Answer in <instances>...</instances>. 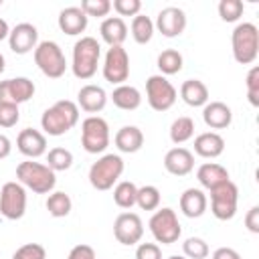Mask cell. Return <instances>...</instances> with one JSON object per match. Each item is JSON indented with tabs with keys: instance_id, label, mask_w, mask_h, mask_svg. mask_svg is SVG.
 Masks as SVG:
<instances>
[{
	"instance_id": "6da1fadb",
	"label": "cell",
	"mask_w": 259,
	"mask_h": 259,
	"mask_svg": "<svg viewBox=\"0 0 259 259\" xmlns=\"http://www.w3.org/2000/svg\"><path fill=\"white\" fill-rule=\"evenodd\" d=\"M79 121V107L69 99H61L49 109H45L40 117V125L49 136H63L73 130Z\"/></svg>"
},
{
	"instance_id": "7a4b0ae2",
	"label": "cell",
	"mask_w": 259,
	"mask_h": 259,
	"mask_svg": "<svg viewBox=\"0 0 259 259\" xmlns=\"http://www.w3.org/2000/svg\"><path fill=\"white\" fill-rule=\"evenodd\" d=\"M101 47L93 36H81L73 47V75L77 79H91L97 71Z\"/></svg>"
},
{
	"instance_id": "3957f363",
	"label": "cell",
	"mask_w": 259,
	"mask_h": 259,
	"mask_svg": "<svg viewBox=\"0 0 259 259\" xmlns=\"http://www.w3.org/2000/svg\"><path fill=\"white\" fill-rule=\"evenodd\" d=\"M233 57L239 65H251L259 55V30L253 22H239L231 34Z\"/></svg>"
},
{
	"instance_id": "277c9868",
	"label": "cell",
	"mask_w": 259,
	"mask_h": 259,
	"mask_svg": "<svg viewBox=\"0 0 259 259\" xmlns=\"http://www.w3.org/2000/svg\"><path fill=\"white\" fill-rule=\"evenodd\" d=\"M16 178L20 180L22 186L30 188L36 194H49L57 184L55 172L47 164L32 162V160L20 162L16 166Z\"/></svg>"
},
{
	"instance_id": "5b68a950",
	"label": "cell",
	"mask_w": 259,
	"mask_h": 259,
	"mask_svg": "<svg viewBox=\"0 0 259 259\" xmlns=\"http://www.w3.org/2000/svg\"><path fill=\"white\" fill-rule=\"evenodd\" d=\"M123 172V160L117 154H105L89 168V182L95 190H109Z\"/></svg>"
},
{
	"instance_id": "8992f818",
	"label": "cell",
	"mask_w": 259,
	"mask_h": 259,
	"mask_svg": "<svg viewBox=\"0 0 259 259\" xmlns=\"http://www.w3.org/2000/svg\"><path fill=\"white\" fill-rule=\"evenodd\" d=\"M34 63L49 79H59L67 71V61L55 40H42L34 49Z\"/></svg>"
},
{
	"instance_id": "52a82bcc",
	"label": "cell",
	"mask_w": 259,
	"mask_h": 259,
	"mask_svg": "<svg viewBox=\"0 0 259 259\" xmlns=\"http://www.w3.org/2000/svg\"><path fill=\"white\" fill-rule=\"evenodd\" d=\"M81 146L89 154H101L109 146V125L99 115H89L81 123Z\"/></svg>"
},
{
	"instance_id": "ba28073f",
	"label": "cell",
	"mask_w": 259,
	"mask_h": 259,
	"mask_svg": "<svg viewBox=\"0 0 259 259\" xmlns=\"http://www.w3.org/2000/svg\"><path fill=\"white\" fill-rule=\"evenodd\" d=\"M239 188L233 180H227L210 190V210L219 221H231L237 214Z\"/></svg>"
},
{
	"instance_id": "9c48e42d",
	"label": "cell",
	"mask_w": 259,
	"mask_h": 259,
	"mask_svg": "<svg viewBox=\"0 0 259 259\" xmlns=\"http://www.w3.org/2000/svg\"><path fill=\"white\" fill-rule=\"evenodd\" d=\"M150 231L154 235V239L162 245H172L180 239V223H178V217L172 208H158L152 219H150Z\"/></svg>"
},
{
	"instance_id": "30bf717a",
	"label": "cell",
	"mask_w": 259,
	"mask_h": 259,
	"mask_svg": "<svg viewBox=\"0 0 259 259\" xmlns=\"http://www.w3.org/2000/svg\"><path fill=\"white\" fill-rule=\"evenodd\" d=\"M146 99L154 111H168L176 101V87L164 75H152L146 81Z\"/></svg>"
},
{
	"instance_id": "8fae6325",
	"label": "cell",
	"mask_w": 259,
	"mask_h": 259,
	"mask_svg": "<svg viewBox=\"0 0 259 259\" xmlns=\"http://www.w3.org/2000/svg\"><path fill=\"white\" fill-rule=\"evenodd\" d=\"M26 210V190L20 182H6L0 190V214L8 221H18Z\"/></svg>"
},
{
	"instance_id": "7c38bea8",
	"label": "cell",
	"mask_w": 259,
	"mask_h": 259,
	"mask_svg": "<svg viewBox=\"0 0 259 259\" xmlns=\"http://www.w3.org/2000/svg\"><path fill=\"white\" fill-rule=\"evenodd\" d=\"M103 77L111 85H123L130 77V57L123 47H109L103 61Z\"/></svg>"
},
{
	"instance_id": "4fadbf2b",
	"label": "cell",
	"mask_w": 259,
	"mask_h": 259,
	"mask_svg": "<svg viewBox=\"0 0 259 259\" xmlns=\"http://www.w3.org/2000/svg\"><path fill=\"white\" fill-rule=\"evenodd\" d=\"M113 237L121 245H136L144 237V223L136 212H121L113 223Z\"/></svg>"
},
{
	"instance_id": "5bb4252c",
	"label": "cell",
	"mask_w": 259,
	"mask_h": 259,
	"mask_svg": "<svg viewBox=\"0 0 259 259\" xmlns=\"http://www.w3.org/2000/svg\"><path fill=\"white\" fill-rule=\"evenodd\" d=\"M34 95V83L28 77L0 81V103H24Z\"/></svg>"
},
{
	"instance_id": "9a60e30c",
	"label": "cell",
	"mask_w": 259,
	"mask_h": 259,
	"mask_svg": "<svg viewBox=\"0 0 259 259\" xmlns=\"http://www.w3.org/2000/svg\"><path fill=\"white\" fill-rule=\"evenodd\" d=\"M8 45H10V51L16 53V55H26V53H30V51L36 49V45H38V30H36V26L30 24V22H20V24H16L14 28H10Z\"/></svg>"
},
{
	"instance_id": "2e32d148",
	"label": "cell",
	"mask_w": 259,
	"mask_h": 259,
	"mask_svg": "<svg viewBox=\"0 0 259 259\" xmlns=\"http://www.w3.org/2000/svg\"><path fill=\"white\" fill-rule=\"evenodd\" d=\"M156 28L164 36H168V38L182 34L184 28H186V14H184V10L178 8V6H166V8H162L158 12V18H156Z\"/></svg>"
},
{
	"instance_id": "e0dca14e",
	"label": "cell",
	"mask_w": 259,
	"mask_h": 259,
	"mask_svg": "<svg viewBox=\"0 0 259 259\" xmlns=\"http://www.w3.org/2000/svg\"><path fill=\"white\" fill-rule=\"evenodd\" d=\"M16 148L20 154L32 160L47 152V138L34 127H24L16 138Z\"/></svg>"
},
{
	"instance_id": "ac0fdd59",
	"label": "cell",
	"mask_w": 259,
	"mask_h": 259,
	"mask_svg": "<svg viewBox=\"0 0 259 259\" xmlns=\"http://www.w3.org/2000/svg\"><path fill=\"white\" fill-rule=\"evenodd\" d=\"M164 168L172 176H186L194 168V156L186 148H172L164 156Z\"/></svg>"
},
{
	"instance_id": "d6986e66",
	"label": "cell",
	"mask_w": 259,
	"mask_h": 259,
	"mask_svg": "<svg viewBox=\"0 0 259 259\" xmlns=\"http://www.w3.org/2000/svg\"><path fill=\"white\" fill-rule=\"evenodd\" d=\"M77 103H79V107H81L83 111H87V113H97V111H101V109L105 107V103H107V93H105L103 87L89 83V85H83V87L79 89V93H77Z\"/></svg>"
},
{
	"instance_id": "ffe728a7",
	"label": "cell",
	"mask_w": 259,
	"mask_h": 259,
	"mask_svg": "<svg viewBox=\"0 0 259 259\" xmlns=\"http://www.w3.org/2000/svg\"><path fill=\"white\" fill-rule=\"evenodd\" d=\"M202 119L210 130H225L233 121V111L223 101H210L202 109Z\"/></svg>"
},
{
	"instance_id": "44dd1931",
	"label": "cell",
	"mask_w": 259,
	"mask_h": 259,
	"mask_svg": "<svg viewBox=\"0 0 259 259\" xmlns=\"http://www.w3.org/2000/svg\"><path fill=\"white\" fill-rule=\"evenodd\" d=\"M59 28L65 34H71V36L81 34L87 28V14L79 6L63 8L61 14H59Z\"/></svg>"
},
{
	"instance_id": "7402d4cb",
	"label": "cell",
	"mask_w": 259,
	"mask_h": 259,
	"mask_svg": "<svg viewBox=\"0 0 259 259\" xmlns=\"http://www.w3.org/2000/svg\"><path fill=\"white\" fill-rule=\"evenodd\" d=\"M180 210L188 219H198L206 210V194L200 188H186L180 194Z\"/></svg>"
},
{
	"instance_id": "603a6c76",
	"label": "cell",
	"mask_w": 259,
	"mask_h": 259,
	"mask_svg": "<svg viewBox=\"0 0 259 259\" xmlns=\"http://www.w3.org/2000/svg\"><path fill=\"white\" fill-rule=\"evenodd\" d=\"M180 97L190 107H202L208 103V87L200 79H186L180 85Z\"/></svg>"
},
{
	"instance_id": "cb8c5ba5",
	"label": "cell",
	"mask_w": 259,
	"mask_h": 259,
	"mask_svg": "<svg viewBox=\"0 0 259 259\" xmlns=\"http://www.w3.org/2000/svg\"><path fill=\"white\" fill-rule=\"evenodd\" d=\"M196 178H198L200 186L206 188V190H212V188H217L219 184L231 180L227 168L221 166V164H217V162H204V164L196 170Z\"/></svg>"
},
{
	"instance_id": "d4e9b609",
	"label": "cell",
	"mask_w": 259,
	"mask_h": 259,
	"mask_svg": "<svg viewBox=\"0 0 259 259\" xmlns=\"http://www.w3.org/2000/svg\"><path fill=\"white\" fill-rule=\"evenodd\" d=\"M99 32H101V38L109 47H121V42L127 38V26H125L123 18H119V16L105 18L99 26Z\"/></svg>"
},
{
	"instance_id": "484cf974",
	"label": "cell",
	"mask_w": 259,
	"mask_h": 259,
	"mask_svg": "<svg viewBox=\"0 0 259 259\" xmlns=\"http://www.w3.org/2000/svg\"><path fill=\"white\" fill-rule=\"evenodd\" d=\"M225 150V140L217 132H204L194 138V152L202 158H217Z\"/></svg>"
},
{
	"instance_id": "4316f807",
	"label": "cell",
	"mask_w": 259,
	"mask_h": 259,
	"mask_svg": "<svg viewBox=\"0 0 259 259\" xmlns=\"http://www.w3.org/2000/svg\"><path fill=\"white\" fill-rule=\"evenodd\" d=\"M115 146L119 152H125V154H134L138 152L142 146H144V134L140 127L136 125H123L117 130L115 134Z\"/></svg>"
},
{
	"instance_id": "83f0119b",
	"label": "cell",
	"mask_w": 259,
	"mask_h": 259,
	"mask_svg": "<svg viewBox=\"0 0 259 259\" xmlns=\"http://www.w3.org/2000/svg\"><path fill=\"white\" fill-rule=\"evenodd\" d=\"M111 101H113L115 107H119V109H123V111H134V109H138L140 103H142V93H140L136 87L123 83V85H117V87L111 91Z\"/></svg>"
},
{
	"instance_id": "f1b7e54d",
	"label": "cell",
	"mask_w": 259,
	"mask_h": 259,
	"mask_svg": "<svg viewBox=\"0 0 259 259\" xmlns=\"http://www.w3.org/2000/svg\"><path fill=\"white\" fill-rule=\"evenodd\" d=\"M136 194H138V186L130 180H121L113 188V202L119 208H132L136 204Z\"/></svg>"
},
{
	"instance_id": "f546056e",
	"label": "cell",
	"mask_w": 259,
	"mask_h": 259,
	"mask_svg": "<svg viewBox=\"0 0 259 259\" xmlns=\"http://www.w3.org/2000/svg\"><path fill=\"white\" fill-rule=\"evenodd\" d=\"M152 34H154V22L150 16L146 14H138L134 16L132 20V36L138 45H146L152 40Z\"/></svg>"
},
{
	"instance_id": "4dcf8cb0",
	"label": "cell",
	"mask_w": 259,
	"mask_h": 259,
	"mask_svg": "<svg viewBox=\"0 0 259 259\" xmlns=\"http://www.w3.org/2000/svg\"><path fill=\"white\" fill-rule=\"evenodd\" d=\"M71 206H73V202H71L69 194L63 192V190L53 192V194H49V198H47V210H49L51 217H57V219L67 217V214L71 212Z\"/></svg>"
},
{
	"instance_id": "1f68e13d",
	"label": "cell",
	"mask_w": 259,
	"mask_h": 259,
	"mask_svg": "<svg viewBox=\"0 0 259 259\" xmlns=\"http://www.w3.org/2000/svg\"><path fill=\"white\" fill-rule=\"evenodd\" d=\"M182 55L176 49H166L158 55V69L162 71V75H174L182 69Z\"/></svg>"
},
{
	"instance_id": "d6a6232c",
	"label": "cell",
	"mask_w": 259,
	"mask_h": 259,
	"mask_svg": "<svg viewBox=\"0 0 259 259\" xmlns=\"http://www.w3.org/2000/svg\"><path fill=\"white\" fill-rule=\"evenodd\" d=\"M194 136V121L190 117H178L170 125V140L174 144H184Z\"/></svg>"
},
{
	"instance_id": "836d02e7",
	"label": "cell",
	"mask_w": 259,
	"mask_h": 259,
	"mask_svg": "<svg viewBox=\"0 0 259 259\" xmlns=\"http://www.w3.org/2000/svg\"><path fill=\"white\" fill-rule=\"evenodd\" d=\"M73 164V154L67 150V148H53L49 150L47 154V166L53 170V172H63V170H69Z\"/></svg>"
},
{
	"instance_id": "e575fe53",
	"label": "cell",
	"mask_w": 259,
	"mask_h": 259,
	"mask_svg": "<svg viewBox=\"0 0 259 259\" xmlns=\"http://www.w3.org/2000/svg\"><path fill=\"white\" fill-rule=\"evenodd\" d=\"M136 204L142 210H156L160 206V190L156 186H152V184H146V186L138 188Z\"/></svg>"
},
{
	"instance_id": "d590c367",
	"label": "cell",
	"mask_w": 259,
	"mask_h": 259,
	"mask_svg": "<svg viewBox=\"0 0 259 259\" xmlns=\"http://www.w3.org/2000/svg\"><path fill=\"white\" fill-rule=\"evenodd\" d=\"M182 251H184V257L186 259H204L210 253L206 241L200 239V237H188L182 243Z\"/></svg>"
},
{
	"instance_id": "8d00e7d4",
	"label": "cell",
	"mask_w": 259,
	"mask_h": 259,
	"mask_svg": "<svg viewBox=\"0 0 259 259\" xmlns=\"http://www.w3.org/2000/svg\"><path fill=\"white\" fill-rule=\"evenodd\" d=\"M243 2L241 0H221L219 2V16L225 22H237L243 16Z\"/></svg>"
},
{
	"instance_id": "74e56055",
	"label": "cell",
	"mask_w": 259,
	"mask_h": 259,
	"mask_svg": "<svg viewBox=\"0 0 259 259\" xmlns=\"http://www.w3.org/2000/svg\"><path fill=\"white\" fill-rule=\"evenodd\" d=\"M79 8L87 14V18L89 16H107L111 10V2L109 0H83Z\"/></svg>"
},
{
	"instance_id": "f35d334b",
	"label": "cell",
	"mask_w": 259,
	"mask_h": 259,
	"mask_svg": "<svg viewBox=\"0 0 259 259\" xmlns=\"http://www.w3.org/2000/svg\"><path fill=\"white\" fill-rule=\"evenodd\" d=\"M12 259H47V249L38 243H26L14 251Z\"/></svg>"
},
{
	"instance_id": "ab89813d",
	"label": "cell",
	"mask_w": 259,
	"mask_h": 259,
	"mask_svg": "<svg viewBox=\"0 0 259 259\" xmlns=\"http://www.w3.org/2000/svg\"><path fill=\"white\" fill-rule=\"evenodd\" d=\"M247 97L253 107H259V67H251L247 73Z\"/></svg>"
},
{
	"instance_id": "60d3db41",
	"label": "cell",
	"mask_w": 259,
	"mask_h": 259,
	"mask_svg": "<svg viewBox=\"0 0 259 259\" xmlns=\"http://www.w3.org/2000/svg\"><path fill=\"white\" fill-rule=\"evenodd\" d=\"M20 119L16 103H0V127H12Z\"/></svg>"
},
{
	"instance_id": "b9f144b4",
	"label": "cell",
	"mask_w": 259,
	"mask_h": 259,
	"mask_svg": "<svg viewBox=\"0 0 259 259\" xmlns=\"http://www.w3.org/2000/svg\"><path fill=\"white\" fill-rule=\"evenodd\" d=\"M113 10L121 16H138L142 10V2L140 0H113Z\"/></svg>"
},
{
	"instance_id": "7bdbcfd3",
	"label": "cell",
	"mask_w": 259,
	"mask_h": 259,
	"mask_svg": "<svg viewBox=\"0 0 259 259\" xmlns=\"http://www.w3.org/2000/svg\"><path fill=\"white\" fill-rule=\"evenodd\" d=\"M136 259H162V251L156 243H140L136 249Z\"/></svg>"
},
{
	"instance_id": "ee69618b",
	"label": "cell",
	"mask_w": 259,
	"mask_h": 259,
	"mask_svg": "<svg viewBox=\"0 0 259 259\" xmlns=\"http://www.w3.org/2000/svg\"><path fill=\"white\" fill-rule=\"evenodd\" d=\"M67 259H97V257H95V249L91 245L79 243V245H75L69 251V257Z\"/></svg>"
},
{
	"instance_id": "f6af8a7d",
	"label": "cell",
	"mask_w": 259,
	"mask_h": 259,
	"mask_svg": "<svg viewBox=\"0 0 259 259\" xmlns=\"http://www.w3.org/2000/svg\"><path fill=\"white\" fill-rule=\"evenodd\" d=\"M245 227L251 233H259V206H251L245 214Z\"/></svg>"
},
{
	"instance_id": "bcb514c9",
	"label": "cell",
	"mask_w": 259,
	"mask_h": 259,
	"mask_svg": "<svg viewBox=\"0 0 259 259\" xmlns=\"http://www.w3.org/2000/svg\"><path fill=\"white\" fill-rule=\"evenodd\" d=\"M212 259H241V255L231 247H219L212 253Z\"/></svg>"
},
{
	"instance_id": "7dc6e473",
	"label": "cell",
	"mask_w": 259,
	"mask_h": 259,
	"mask_svg": "<svg viewBox=\"0 0 259 259\" xmlns=\"http://www.w3.org/2000/svg\"><path fill=\"white\" fill-rule=\"evenodd\" d=\"M10 150H12V144H10V140H8L4 134H0V160L8 158V156H10Z\"/></svg>"
},
{
	"instance_id": "c3c4849f",
	"label": "cell",
	"mask_w": 259,
	"mask_h": 259,
	"mask_svg": "<svg viewBox=\"0 0 259 259\" xmlns=\"http://www.w3.org/2000/svg\"><path fill=\"white\" fill-rule=\"evenodd\" d=\"M8 34H10V26H8V22L4 18H0V40L8 38Z\"/></svg>"
},
{
	"instance_id": "681fc988",
	"label": "cell",
	"mask_w": 259,
	"mask_h": 259,
	"mask_svg": "<svg viewBox=\"0 0 259 259\" xmlns=\"http://www.w3.org/2000/svg\"><path fill=\"white\" fill-rule=\"evenodd\" d=\"M4 65H6V61H4V55L0 53V73L4 71Z\"/></svg>"
},
{
	"instance_id": "f907efd6",
	"label": "cell",
	"mask_w": 259,
	"mask_h": 259,
	"mask_svg": "<svg viewBox=\"0 0 259 259\" xmlns=\"http://www.w3.org/2000/svg\"><path fill=\"white\" fill-rule=\"evenodd\" d=\"M168 259H186L184 255H172V257H168Z\"/></svg>"
},
{
	"instance_id": "816d5d0a",
	"label": "cell",
	"mask_w": 259,
	"mask_h": 259,
	"mask_svg": "<svg viewBox=\"0 0 259 259\" xmlns=\"http://www.w3.org/2000/svg\"><path fill=\"white\" fill-rule=\"evenodd\" d=\"M0 6H2V0H0Z\"/></svg>"
}]
</instances>
